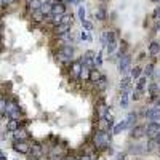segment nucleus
<instances>
[{"label": "nucleus", "mask_w": 160, "mask_h": 160, "mask_svg": "<svg viewBox=\"0 0 160 160\" xmlns=\"http://www.w3.org/2000/svg\"><path fill=\"white\" fill-rule=\"evenodd\" d=\"M125 122H127V128H133V125L136 122V114H130Z\"/></svg>", "instance_id": "nucleus-24"}, {"label": "nucleus", "mask_w": 160, "mask_h": 160, "mask_svg": "<svg viewBox=\"0 0 160 160\" xmlns=\"http://www.w3.org/2000/svg\"><path fill=\"white\" fill-rule=\"evenodd\" d=\"M40 7H42V0H29V8L31 10H40Z\"/></svg>", "instance_id": "nucleus-23"}, {"label": "nucleus", "mask_w": 160, "mask_h": 160, "mask_svg": "<svg viewBox=\"0 0 160 160\" xmlns=\"http://www.w3.org/2000/svg\"><path fill=\"white\" fill-rule=\"evenodd\" d=\"M114 50H115V42H112V43L107 45V53H112Z\"/></svg>", "instance_id": "nucleus-36"}, {"label": "nucleus", "mask_w": 160, "mask_h": 160, "mask_svg": "<svg viewBox=\"0 0 160 160\" xmlns=\"http://www.w3.org/2000/svg\"><path fill=\"white\" fill-rule=\"evenodd\" d=\"M0 160H7V158H5V157H2V158H0Z\"/></svg>", "instance_id": "nucleus-43"}, {"label": "nucleus", "mask_w": 160, "mask_h": 160, "mask_svg": "<svg viewBox=\"0 0 160 160\" xmlns=\"http://www.w3.org/2000/svg\"><path fill=\"white\" fill-rule=\"evenodd\" d=\"M62 160H74V158H71V157H66V158H62Z\"/></svg>", "instance_id": "nucleus-41"}, {"label": "nucleus", "mask_w": 160, "mask_h": 160, "mask_svg": "<svg viewBox=\"0 0 160 160\" xmlns=\"http://www.w3.org/2000/svg\"><path fill=\"white\" fill-rule=\"evenodd\" d=\"M107 114H109V106H107L104 101H101L99 106H98V117L104 118V117H107Z\"/></svg>", "instance_id": "nucleus-10"}, {"label": "nucleus", "mask_w": 160, "mask_h": 160, "mask_svg": "<svg viewBox=\"0 0 160 160\" xmlns=\"http://www.w3.org/2000/svg\"><path fill=\"white\" fill-rule=\"evenodd\" d=\"M158 18H160V13H158Z\"/></svg>", "instance_id": "nucleus-46"}, {"label": "nucleus", "mask_w": 160, "mask_h": 160, "mask_svg": "<svg viewBox=\"0 0 160 160\" xmlns=\"http://www.w3.org/2000/svg\"><path fill=\"white\" fill-rule=\"evenodd\" d=\"M82 26H83L85 31H91V29H93V24H91L90 21H82Z\"/></svg>", "instance_id": "nucleus-32"}, {"label": "nucleus", "mask_w": 160, "mask_h": 160, "mask_svg": "<svg viewBox=\"0 0 160 160\" xmlns=\"http://www.w3.org/2000/svg\"><path fill=\"white\" fill-rule=\"evenodd\" d=\"M96 18H98V19H101V21H102V19L106 18V11L102 10V8H101V10H98V11H96Z\"/></svg>", "instance_id": "nucleus-31"}, {"label": "nucleus", "mask_w": 160, "mask_h": 160, "mask_svg": "<svg viewBox=\"0 0 160 160\" xmlns=\"http://www.w3.org/2000/svg\"><path fill=\"white\" fill-rule=\"evenodd\" d=\"M125 128H127V122L123 120V122H120L118 125H115V127H114L112 133H114V135H118V133H122V130H125Z\"/></svg>", "instance_id": "nucleus-20"}, {"label": "nucleus", "mask_w": 160, "mask_h": 160, "mask_svg": "<svg viewBox=\"0 0 160 160\" xmlns=\"http://www.w3.org/2000/svg\"><path fill=\"white\" fill-rule=\"evenodd\" d=\"M155 141H157V142H158V144H160V135H158V136H157V138H155Z\"/></svg>", "instance_id": "nucleus-40"}, {"label": "nucleus", "mask_w": 160, "mask_h": 160, "mask_svg": "<svg viewBox=\"0 0 160 160\" xmlns=\"http://www.w3.org/2000/svg\"><path fill=\"white\" fill-rule=\"evenodd\" d=\"M29 152H31V155L34 158H42L43 157V149H42V146H40V144H32Z\"/></svg>", "instance_id": "nucleus-7"}, {"label": "nucleus", "mask_w": 160, "mask_h": 160, "mask_svg": "<svg viewBox=\"0 0 160 160\" xmlns=\"http://www.w3.org/2000/svg\"><path fill=\"white\" fill-rule=\"evenodd\" d=\"M93 142H95V146L98 147V149H104V147L107 146V142H109L107 133L106 131H98V133L95 135V138H93Z\"/></svg>", "instance_id": "nucleus-1"}, {"label": "nucleus", "mask_w": 160, "mask_h": 160, "mask_svg": "<svg viewBox=\"0 0 160 160\" xmlns=\"http://www.w3.org/2000/svg\"><path fill=\"white\" fill-rule=\"evenodd\" d=\"M152 72H154V66L149 64V66H147L146 69H144V74H146V75H152Z\"/></svg>", "instance_id": "nucleus-35"}, {"label": "nucleus", "mask_w": 160, "mask_h": 160, "mask_svg": "<svg viewBox=\"0 0 160 160\" xmlns=\"http://www.w3.org/2000/svg\"><path fill=\"white\" fill-rule=\"evenodd\" d=\"M80 69H82V62H80V61L74 62V64H72V75L74 77H78L80 75Z\"/></svg>", "instance_id": "nucleus-15"}, {"label": "nucleus", "mask_w": 160, "mask_h": 160, "mask_svg": "<svg viewBox=\"0 0 160 160\" xmlns=\"http://www.w3.org/2000/svg\"><path fill=\"white\" fill-rule=\"evenodd\" d=\"M144 85H146V77H141L138 78V85H136V90H138V93H141L142 88H144Z\"/></svg>", "instance_id": "nucleus-27"}, {"label": "nucleus", "mask_w": 160, "mask_h": 160, "mask_svg": "<svg viewBox=\"0 0 160 160\" xmlns=\"http://www.w3.org/2000/svg\"><path fill=\"white\" fill-rule=\"evenodd\" d=\"M130 62H131V58L128 55H123L122 56V59H120V64H118V69H120V72H125L130 67Z\"/></svg>", "instance_id": "nucleus-9"}, {"label": "nucleus", "mask_w": 160, "mask_h": 160, "mask_svg": "<svg viewBox=\"0 0 160 160\" xmlns=\"http://www.w3.org/2000/svg\"><path fill=\"white\" fill-rule=\"evenodd\" d=\"M78 18L82 21H85V8L83 7H78Z\"/></svg>", "instance_id": "nucleus-34"}, {"label": "nucleus", "mask_w": 160, "mask_h": 160, "mask_svg": "<svg viewBox=\"0 0 160 160\" xmlns=\"http://www.w3.org/2000/svg\"><path fill=\"white\" fill-rule=\"evenodd\" d=\"M5 109H7V101L0 98V114H3V112H5Z\"/></svg>", "instance_id": "nucleus-33"}, {"label": "nucleus", "mask_w": 160, "mask_h": 160, "mask_svg": "<svg viewBox=\"0 0 160 160\" xmlns=\"http://www.w3.org/2000/svg\"><path fill=\"white\" fill-rule=\"evenodd\" d=\"M82 80H88L90 78V69L88 67H85V66H82V69H80V75H78Z\"/></svg>", "instance_id": "nucleus-21"}, {"label": "nucleus", "mask_w": 160, "mask_h": 160, "mask_svg": "<svg viewBox=\"0 0 160 160\" xmlns=\"http://www.w3.org/2000/svg\"><path fill=\"white\" fill-rule=\"evenodd\" d=\"M0 13H2V8H0Z\"/></svg>", "instance_id": "nucleus-45"}, {"label": "nucleus", "mask_w": 160, "mask_h": 160, "mask_svg": "<svg viewBox=\"0 0 160 160\" xmlns=\"http://www.w3.org/2000/svg\"><path fill=\"white\" fill-rule=\"evenodd\" d=\"M130 82H131V78L130 77H127V78H123V82H122V90H128V87H130Z\"/></svg>", "instance_id": "nucleus-30"}, {"label": "nucleus", "mask_w": 160, "mask_h": 160, "mask_svg": "<svg viewBox=\"0 0 160 160\" xmlns=\"http://www.w3.org/2000/svg\"><path fill=\"white\" fill-rule=\"evenodd\" d=\"M13 133H15V139L16 141H26L27 138H29V133H27V131L26 130H16V131H13Z\"/></svg>", "instance_id": "nucleus-12"}, {"label": "nucleus", "mask_w": 160, "mask_h": 160, "mask_svg": "<svg viewBox=\"0 0 160 160\" xmlns=\"http://www.w3.org/2000/svg\"><path fill=\"white\" fill-rule=\"evenodd\" d=\"M64 11H66V7L61 2L51 5V15H64Z\"/></svg>", "instance_id": "nucleus-11"}, {"label": "nucleus", "mask_w": 160, "mask_h": 160, "mask_svg": "<svg viewBox=\"0 0 160 160\" xmlns=\"http://www.w3.org/2000/svg\"><path fill=\"white\" fill-rule=\"evenodd\" d=\"M146 117L149 120H152V122H157L160 118V106H155V107H152V109H149L146 112Z\"/></svg>", "instance_id": "nucleus-6"}, {"label": "nucleus", "mask_w": 160, "mask_h": 160, "mask_svg": "<svg viewBox=\"0 0 160 160\" xmlns=\"http://www.w3.org/2000/svg\"><path fill=\"white\" fill-rule=\"evenodd\" d=\"M2 157H3V152H2V151H0V158H2Z\"/></svg>", "instance_id": "nucleus-42"}, {"label": "nucleus", "mask_w": 160, "mask_h": 160, "mask_svg": "<svg viewBox=\"0 0 160 160\" xmlns=\"http://www.w3.org/2000/svg\"><path fill=\"white\" fill-rule=\"evenodd\" d=\"M142 135H144V128L142 127H136V128H133V131H131V136H133V138H141Z\"/></svg>", "instance_id": "nucleus-22"}, {"label": "nucleus", "mask_w": 160, "mask_h": 160, "mask_svg": "<svg viewBox=\"0 0 160 160\" xmlns=\"http://www.w3.org/2000/svg\"><path fill=\"white\" fill-rule=\"evenodd\" d=\"M117 157H118L117 160H125V155H123V154H120V155H117Z\"/></svg>", "instance_id": "nucleus-39"}, {"label": "nucleus", "mask_w": 160, "mask_h": 160, "mask_svg": "<svg viewBox=\"0 0 160 160\" xmlns=\"http://www.w3.org/2000/svg\"><path fill=\"white\" fill-rule=\"evenodd\" d=\"M141 75V67H135V69H131V77H133L135 80H138Z\"/></svg>", "instance_id": "nucleus-28"}, {"label": "nucleus", "mask_w": 160, "mask_h": 160, "mask_svg": "<svg viewBox=\"0 0 160 160\" xmlns=\"http://www.w3.org/2000/svg\"><path fill=\"white\" fill-rule=\"evenodd\" d=\"M0 2H2V0H0Z\"/></svg>", "instance_id": "nucleus-47"}, {"label": "nucleus", "mask_w": 160, "mask_h": 160, "mask_svg": "<svg viewBox=\"0 0 160 160\" xmlns=\"http://www.w3.org/2000/svg\"><path fill=\"white\" fill-rule=\"evenodd\" d=\"M18 128H19V122H18L16 118H11L10 122L7 123V130H8V131H16Z\"/></svg>", "instance_id": "nucleus-14"}, {"label": "nucleus", "mask_w": 160, "mask_h": 160, "mask_svg": "<svg viewBox=\"0 0 160 160\" xmlns=\"http://www.w3.org/2000/svg\"><path fill=\"white\" fill-rule=\"evenodd\" d=\"M101 42L104 43V45H109V43H112V42H115V34L109 32V31L102 32V34H101Z\"/></svg>", "instance_id": "nucleus-8"}, {"label": "nucleus", "mask_w": 160, "mask_h": 160, "mask_svg": "<svg viewBox=\"0 0 160 160\" xmlns=\"http://www.w3.org/2000/svg\"><path fill=\"white\" fill-rule=\"evenodd\" d=\"M71 29V24H58L56 26V34L58 35H64V34H67Z\"/></svg>", "instance_id": "nucleus-13"}, {"label": "nucleus", "mask_w": 160, "mask_h": 160, "mask_svg": "<svg viewBox=\"0 0 160 160\" xmlns=\"http://www.w3.org/2000/svg\"><path fill=\"white\" fill-rule=\"evenodd\" d=\"M80 37H82V40H91V37L88 35L87 32H82V35H80Z\"/></svg>", "instance_id": "nucleus-37"}, {"label": "nucleus", "mask_w": 160, "mask_h": 160, "mask_svg": "<svg viewBox=\"0 0 160 160\" xmlns=\"http://www.w3.org/2000/svg\"><path fill=\"white\" fill-rule=\"evenodd\" d=\"M66 2H67V3H78L80 0H66Z\"/></svg>", "instance_id": "nucleus-38"}, {"label": "nucleus", "mask_w": 160, "mask_h": 160, "mask_svg": "<svg viewBox=\"0 0 160 160\" xmlns=\"http://www.w3.org/2000/svg\"><path fill=\"white\" fill-rule=\"evenodd\" d=\"M144 135H147L151 139H155L157 136L160 135V123L158 122H151L144 128Z\"/></svg>", "instance_id": "nucleus-2"}, {"label": "nucleus", "mask_w": 160, "mask_h": 160, "mask_svg": "<svg viewBox=\"0 0 160 160\" xmlns=\"http://www.w3.org/2000/svg\"><path fill=\"white\" fill-rule=\"evenodd\" d=\"M43 13H42V10H35V11H34V15H32V21L34 22H40V21H42L43 19Z\"/></svg>", "instance_id": "nucleus-18"}, {"label": "nucleus", "mask_w": 160, "mask_h": 160, "mask_svg": "<svg viewBox=\"0 0 160 160\" xmlns=\"http://www.w3.org/2000/svg\"><path fill=\"white\" fill-rule=\"evenodd\" d=\"M61 19H62V15H51L50 16V21L53 22V24H61Z\"/></svg>", "instance_id": "nucleus-26"}, {"label": "nucleus", "mask_w": 160, "mask_h": 160, "mask_svg": "<svg viewBox=\"0 0 160 160\" xmlns=\"http://www.w3.org/2000/svg\"><path fill=\"white\" fill-rule=\"evenodd\" d=\"M99 78H101V74H99L98 71H93V69L90 71V78H88V80H91V82H95V83H96Z\"/></svg>", "instance_id": "nucleus-25"}, {"label": "nucleus", "mask_w": 160, "mask_h": 160, "mask_svg": "<svg viewBox=\"0 0 160 160\" xmlns=\"http://www.w3.org/2000/svg\"><path fill=\"white\" fill-rule=\"evenodd\" d=\"M13 149L19 154H29L31 144H27V141H16L13 144Z\"/></svg>", "instance_id": "nucleus-5"}, {"label": "nucleus", "mask_w": 160, "mask_h": 160, "mask_svg": "<svg viewBox=\"0 0 160 160\" xmlns=\"http://www.w3.org/2000/svg\"><path fill=\"white\" fill-rule=\"evenodd\" d=\"M58 58H59L61 62H71L72 58H74V50L71 47H62L58 51Z\"/></svg>", "instance_id": "nucleus-3"}, {"label": "nucleus", "mask_w": 160, "mask_h": 160, "mask_svg": "<svg viewBox=\"0 0 160 160\" xmlns=\"http://www.w3.org/2000/svg\"><path fill=\"white\" fill-rule=\"evenodd\" d=\"M149 53L154 55V56L160 53V45H158V42H152V43H151V47H149Z\"/></svg>", "instance_id": "nucleus-16"}, {"label": "nucleus", "mask_w": 160, "mask_h": 160, "mask_svg": "<svg viewBox=\"0 0 160 160\" xmlns=\"http://www.w3.org/2000/svg\"><path fill=\"white\" fill-rule=\"evenodd\" d=\"M106 87H107V78L104 75H101V78L96 82V88H98V90H104Z\"/></svg>", "instance_id": "nucleus-19"}, {"label": "nucleus", "mask_w": 160, "mask_h": 160, "mask_svg": "<svg viewBox=\"0 0 160 160\" xmlns=\"http://www.w3.org/2000/svg\"><path fill=\"white\" fill-rule=\"evenodd\" d=\"M53 160H61V158H53Z\"/></svg>", "instance_id": "nucleus-44"}, {"label": "nucleus", "mask_w": 160, "mask_h": 160, "mask_svg": "<svg viewBox=\"0 0 160 160\" xmlns=\"http://www.w3.org/2000/svg\"><path fill=\"white\" fill-rule=\"evenodd\" d=\"M120 106H122V107H128V90H123L122 98H120Z\"/></svg>", "instance_id": "nucleus-17"}, {"label": "nucleus", "mask_w": 160, "mask_h": 160, "mask_svg": "<svg viewBox=\"0 0 160 160\" xmlns=\"http://www.w3.org/2000/svg\"><path fill=\"white\" fill-rule=\"evenodd\" d=\"M82 66L85 67H88V69L91 71V67H95V53L93 51H87V53L83 55V58H82Z\"/></svg>", "instance_id": "nucleus-4"}, {"label": "nucleus", "mask_w": 160, "mask_h": 160, "mask_svg": "<svg viewBox=\"0 0 160 160\" xmlns=\"http://www.w3.org/2000/svg\"><path fill=\"white\" fill-rule=\"evenodd\" d=\"M149 91H151V96H157L158 93H160V90H158V87H157V85H151V87H149Z\"/></svg>", "instance_id": "nucleus-29"}]
</instances>
